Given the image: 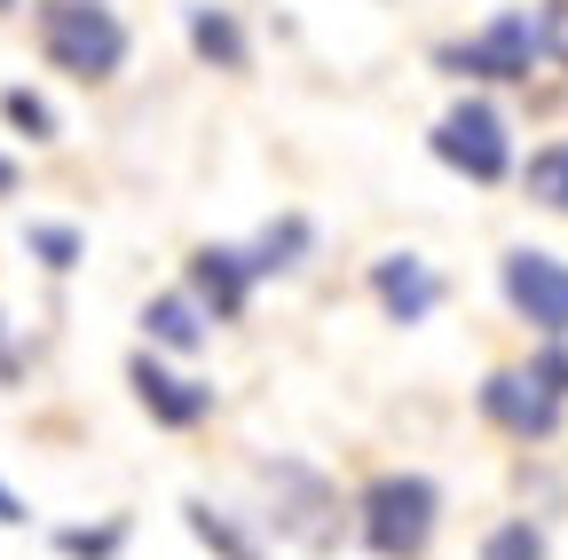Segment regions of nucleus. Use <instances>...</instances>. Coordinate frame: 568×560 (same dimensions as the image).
Instances as JSON below:
<instances>
[{"label": "nucleus", "mask_w": 568, "mask_h": 560, "mask_svg": "<svg viewBox=\"0 0 568 560\" xmlns=\"http://www.w3.org/2000/svg\"><path fill=\"white\" fill-rule=\"evenodd\" d=\"M253 285L261 276L245 268V245H197L190 253V301L205 308V324H237L245 316V301H253Z\"/></svg>", "instance_id": "nucleus-8"}, {"label": "nucleus", "mask_w": 568, "mask_h": 560, "mask_svg": "<svg viewBox=\"0 0 568 560\" xmlns=\"http://www.w3.org/2000/svg\"><path fill=\"white\" fill-rule=\"evenodd\" d=\"M481 560H545V529L537 521H497L481 537Z\"/></svg>", "instance_id": "nucleus-17"}, {"label": "nucleus", "mask_w": 568, "mask_h": 560, "mask_svg": "<svg viewBox=\"0 0 568 560\" xmlns=\"http://www.w3.org/2000/svg\"><path fill=\"white\" fill-rule=\"evenodd\" d=\"M521 190L545 205V214H568V143H545V151H529V166H521Z\"/></svg>", "instance_id": "nucleus-14"}, {"label": "nucleus", "mask_w": 568, "mask_h": 560, "mask_svg": "<svg viewBox=\"0 0 568 560\" xmlns=\"http://www.w3.org/2000/svg\"><path fill=\"white\" fill-rule=\"evenodd\" d=\"M435 159L450 166V174H466L474 190H497L514 174V126H506V111H497L489 95H458L443 119H435Z\"/></svg>", "instance_id": "nucleus-3"}, {"label": "nucleus", "mask_w": 568, "mask_h": 560, "mask_svg": "<svg viewBox=\"0 0 568 560\" xmlns=\"http://www.w3.org/2000/svg\"><path fill=\"white\" fill-rule=\"evenodd\" d=\"M316 245V222L308 214H276L253 245H245V268L253 276H276V268H301V253Z\"/></svg>", "instance_id": "nucleus-12"}, {"label": "nucleus", "mask_w": 568, "mask_h": 560, "mask_svg": "<svg viewBox=\"0 0 568 560\" xmlns=\"http://www.w3.org/2000/svg\"><path fill=\"white\" fill-rule=\"evenodd\" d=\"M119 537H126V521H103V529H63L55 544H63V552H80V560H103V552H119Z\"/></svg>", "instance_id": "nucleus-19"}, {"label": "nucleus", "mask_w": 568, "mask_h": 560, "mask_svg": "<svg viewBox=\"0 0 568 560\" xmlns=\"http://www.w3.org/2000/svg\"><path fill=\"white\" fill-rule=\"evenodd\" d=\"M9 190H17V166H9V159H0V197H9Z\"/></svg>", "instance_id": "nucleus-21"}, {"label": "nucleus", "mask_w": 568, "mask_h": 560, "mask_svg": "<svg viewBox=\"0 0 568 560\" xmlns=\"http://www.w3.org/2000/svg\"><path fill=\"white\" fill-rule=\"evenodd\" d=\"M443 529V489L435 474H379L364 498H355V537L379 560H418Z\"/></svg>", "instance_id": "nucleus-2"}, {"label": "nucleus", "mask_w": 568, "mask_h": 560, "mask_svg": "<svg viewBox=\"0 0 568 560\" xmlns=\"http://www.w3.org/2000/svg\"><path fill=\"white\" fill-rule=\"evenodd\" d=\"M182 521H190V537H197L213 560H268V552H261V544H253V537H245L230 513H213V506H197V498L182 506Z\"/></svg>", "instance_id": "nucleus-13"}, {"label": "nucleus", "mask_w": 568, "mask_h": 560, "mask_svg": "<svg viewBox=\"0 0 568 560\" xmlns=\"http://www.w3.org/2000/svg\"><path fill=\"white\" fill-rule=\"evenodd\" d=\"M521 371H529V379H537L552 403H568V339H545V347H537V356H529Z\"/></svg>", "instance_id": "nucleus-18"}, {"label": "nucleus", "mask_w": 568, "mask_h": 560, "mask_svg": "<svg viewBox=\"0 0 568 560\" xmlns=\"http://www.w3.org/2000/svg\"><path fill=\"white\" fill-rule=\"evenodd\" d=\"M372 301L387 308V324H426L443 308V276L426 268L418 253H379L372 261Z\"/></svg>", "instance_id": "nucleus-9"}, {"label": "nucleus", "mask_w": 568, "mask_h": 560, "mask_svg": "<svg viewBox=\"0 0 568 560\" xmlns=\"http://www.w3.org/2000/svg\"><path fill=\"white\" fill-rule=\"evenodd\" d=\"M126 48L134 40L119 24V9H103V0H40V55L55 63L63 80H88V88L119 80Z\"/></svg>", "instance_id": "nucleus-1"}, {"label": "nucleus", "mask_w": 568, "mask_h": 560, "mask_svg": "<svg viewBox=\"0 0 568 560\" xmlns=\"http://www.w3.org/2000/svg\"><path fill=\"white\" fill-rule=\"evenodd\" d=\"M0 9H17V0H0Z\"/></svg>", "instance_id": "nucleus-22"}, {"label": "nucleus", "mask_w": 568, "mask_h": 560, "mask_svg": "<svg viewBox=\"0 0 568 560\" xmlns=\"http://www.w3.org/2000/svg\"><path fill=\"white\" fill-rule=\"evenodd\" d=\"M24 245H32V253H40V268H55V276L88 261V237L71 230V222H24Z\"/></svg>", "instance_id": "nucleus-15"}, {"label": "nucleus", "mask_w": 568, "mask_h": 560, "mask_svg": "<svg viewBox=\"0 0 568 560\" xmlns=\"http://www.w3.org/2000/svg\"><path fill=\"white\" fill-rule=\"evenodd\" d=\"M126 379H134V403L151 410L159 427H205V418H213V387L190 379V371H174V364H159L151 347L126 364Z\"/></svg>", "instance_id": "nucleus-7"}, {"label": "nucleus", "mask_w": 568, "mask_h": 560, "mask_svg": "<svg viewBox=\"0 0 568 560\" xmlns=\"http://www.w3.org/2000/svg\"><path fill=\"white\" fill-rule=\"evenodd\" d=\"M182 32H190V55L213 63V72H245V63H253L245 24H237L230 9H213V0H190V9H182Z\"/></svg>", "instance_id": "nucleus-10"}, {"label": "nucleus", "mask_w": 568, "mask_h": 560, "mask_svg": "<svg viewBox=\"0 0 568 560\" xmlns=\"http://www.w3.org/2000/svg\"><path fill=\"white\" fill-rule=\"evenodd\" d=\"M0 119H9L24 143H55V111H48V95H32V88H0Z\"/></svg>", "instance_id": "nucleus-16"}, {"label": "nucleus", "mask_w": 568, "mask_h": 560, "mask_svg": "<svg viewBox=\"0 0 568 560\" xmlns=\"http://www.w3.org/2000/svg\"><path fill=\"white\" fill-rule=\"evenodd\" d=\"M497 285H506L514 316L537 324V339H568V261L545 245H514L497 261Z\"/></svg>", "instance_id": "nucleus-5"}, {"label": "nucleus", "mask_w": 568, "mask_h": 560, "mask_svg": "<svg viewBox=\"0 0 568 560\" xmlns=\"http://www.w3.org/2000/svg\"><path fill=\"white\" fill-rule=\"evenodd\" d=\"M537 63H545V24H537V9H506V17H489L481 32H466V40L443 48V72H450V80H489V88L529 80Z\"/></svg>", "instance_id": "nucleus-4"}, {"label": "nucleus", "mask_w": 568, "mask_h": 560, "mask_svg": "<svg viewBox=\"0 0 568 560\" xmlns=\"http://www.w3.org/2000/svg\"><path fill=\"white\" fill-rule=\"evenodd\" d=\"M205 308L190 293H151L142 301V339H151V356H197L205 347Z\"/></svg>", "instance_id": "nucleus-11"}, {"label": "nucleus", "mask_w": 568, "mask_h": 560, "mask_svg": "<svg viewBox=\"0 0 568 560\" xmlns=\"http://www.w3.org/2000/svg\"><path fill=\"white\" fill-rule=\"evenodd\" d=\"M474 403H481L489 427L514 435V442H552V435H560V410H568V403H552L529 371H489V379L474 387Z\"/></svg>", "instance_id": "nucleus-6"}, {"label": "nucleus", "mask_w": 568, "mask_h": 560, "mask_svg": "<svg viewBox=\"0 0 568 560\" xmlns=\"http://www.w3.org/2000/svg\"><path fill=\"white\" fill-rule=\"evenodd\" d=\"M0 529H32V506L17 498V489H9V481H0Z\"/></svg>", "instance_id": "nucleus-20"}]
</instances>
